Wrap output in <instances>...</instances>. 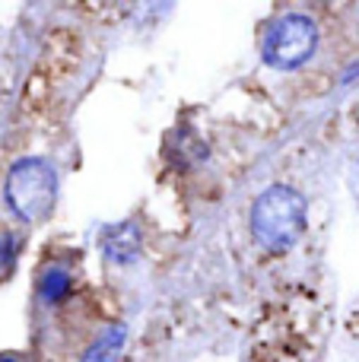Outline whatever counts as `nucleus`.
<instances>
[{
    "mask_svg": "<svg viewBox=\"0 0 359 362\" xmlns=\"http://www.w3.org/2000/svg\"><path fill=\"white\" fill-rule=\"evenodd\" d=\"M102 255L108 257V261L114 264H131L137 261L140 255V226L131 223V219H124V223H114V226H105L102 229Z\"/></svg>",
    "mask_w": 359,
    "mask_h": 362,
    "instance_id": "20e7f679",
    "label": "nucleus"
},
{
    "mask_svg": "<svg viewBox=\"0 0 359 362\" xmlns=\"http://www.w3.org/2000/svg\"><path fill=\"white\" fill-rule=\"evenodd\" d=\"M0 362H19V359H13V356H0Z\"/></svg>",
    "mask_w": 359,
    "mask_h": 362,
    "instance_id": "0eeeda50",
    "label": "nucleus"
},
{
    "mask_svg": "<svg viewBox=\"0 0 359 362\" xmlns=\"http://www.w3.org/2000/svg\"><path fill=\"white\" fill-rule=\"evenodd\" d=\"M318 25L305 13H283L264 29L261 38V57L277 70H296L315 54Z\"/></svg>",
    "mask_w": 359,
    "mask_h": 362,
    "instance_id": "7ed1b4c3",
    "label": "nucleus"
},
{
    "mask_svg": "<svg viewBox=\"0 0 359 362\" xmlns=\"http://www.w3.org/2000/svg\"><path fill=\"white\" fill-rule=\"evenodd\" d=\"M121 346H124V325H112L93 340V346L83 353L80 362H118Z\"/></svg>",
    "mask_w": 359,
    "mask_h": 362,
    "instance_id": "39448f33",
    "label": "nucleus"
},
{
    "mask_svg": "<svg viewBox=\"0 0 359 362\" xmlns=\"http://www.w3.org/2000/svg\"><path fill=\"white\" fill-rule=\"evenodd\" d=\"M4 197H6V206L23 223L45 219L54 210V200H57V175L51 169V163L38 156L13 163V169L6 172V181H4Z\"/></svg>",
    "mask_w": 359,
    "mask_h": 362,
    "instance_id": "f03ea898",
    "label": "nucleus"
},
{
    "mask_svg": "<svg viewBox=\"0 0 359 362\" xmlns=\"http://www.w3.org/2000/svg\"><path fill=\"white\" fill-rule=\"evenodd\" d=\"M309 204L290 185H271L252 204V235L271 255H283L302 238Z\"/></svg>",
    "mask_w": 359,
    "mask_h": 362,
    "instance_id": "f257e3e1",
    "label": "nucleus"
},
{
    "mask_svg": "<svg viewBox=\"0 0 359 362\" xmlns=\"http://www.w3.org/2000/svg\"><path fill=\"white\" fill-rule=\"evenodd\" d=\"M70 286H73V280H70L67 270L64 267H48L42 276H38V299L48 302V305H54V302L67 299Z\"/></svg>",
    "mask_w": 359,
    "mask_h": 362,
    "instance_id": "423d86ee",
    "label": "nucleus"
}]
</instances>
